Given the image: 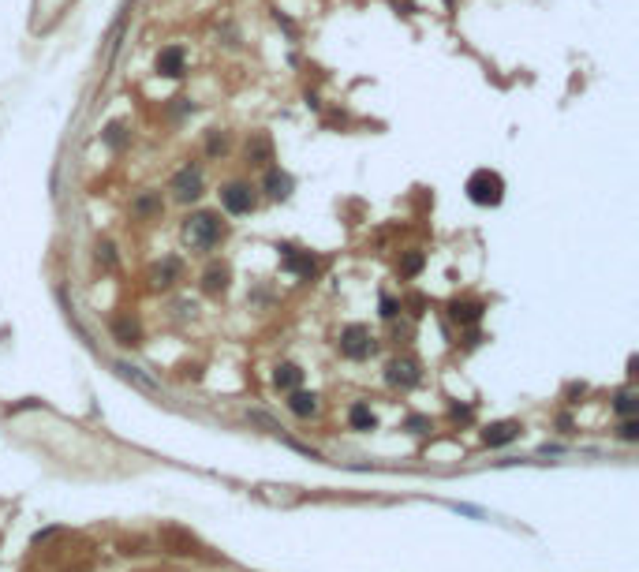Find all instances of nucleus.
<instances>
[{
    "label": "nucleus",
    "mask_w": 639,
    "mask_h": 572,
    "mask_svg": "<svg viewBox=\"0 0 639 572\" xmlns=\"http://www.w3.org/2000/svg\"><path fill=\"white\" fill-rule=\"evenodd\" d=\"M299 378H303V371L295 363H281L273 371V385H277V389H288L292 393V389H299Z\"/></svg>",
    "instance_id": "nucleus-18"
},
{
    "label": "nucleus",
    "mask_w": 639,
    "mask_h": 572,
    "mask_svg": "<svg viewBox=\"0 0 639 572\" xmlns=\"http://www.w3.org/2000/svg\"><path fill=\"white\" fill-rule=\"evenodd\" d=\"M483 303H479V299H452L449 303V318L452 322H460V326H475V322L479 318H483Z\"/></svg>",
    "instance_id": "nucleus-8"
},
{
    "label": "nucleus",
    "mask_w": 639,
    "mask_h": 572,
    "mask_svg": "<svg viewBox=\"0 0 639 572\" xmlns=\"http://www.w3.org/2000/svg\"><path fill=\"white\" fill-rule=\"evenodd\" d=\"M636 408H639V396L632 393V389H620L617 396H613V412L624 419V415H636Z\"/></svg>",
    "instance_id": "nucleus-21"
},
{
    "label": "nucleus",
    "mask_w": 639,
    "mask_h": 572,
    "mask_svg": "<svg viewBox=\"0 0 639 572\" xmlns=\"http://www.w3.org/2000/svg\"><path fill=\"white\" fill-rule=\"evenodd\" d=\"M340 352H344L348 359H367L370 352H374V337H370V329L359 326V322L344 326V333H340Z\"/></svg>",
    "instance_id": "nucleus-3"
},
{
    "label": "nucleus",
    "mask_w": 639,
    "mask_h": 572,
    "mask_svg": "<svg viewBox=\"0 0 639 572\" xmlns=\"http://www.w3.org/2000/svg\"><path fill=\"white\" fill-rule=\"evenodd\" d=\"M157 71H161V75H169V79L183 75V49H176V45H169V49H161V53H157Z\"/></svg>",
    "instance_id": "nucleus-13"
},
{
    "label": "nucleus",
    "mask_w": 639,
    "mask_h": 572,
    "mask_svg": "<svg viewBox=\"0 0 639 572\" xmlns=\"http://www.w3.org/2000/svg\"><path fill=\"white\" fill-rule=\"evenodd\" d=\"M228 281H232V270L221 266V262H213L210 270L202 273V292H206V296H221V292L228 288Z\"/></svg>",
    "instance_id": "nucleus-9"
},
{
    "label": "nucleus",
    "mask_w": 639,
    "mask_h": 572,
    "mask_svg": "<svg viewBox=\"0 0 639 572\" xmlns=\"http://www.w3.org/2000/svg\"><path fill=\"white\" fill-rule=\"evenodd\" d=\"M396 315H400V303L393 296H382V318H396Z\"/></svg>",
    "instance_id": "nucleus-26"
},
{
    "label": "nucleus",
    "mask_w": 639,
    "mask_h": 572,
    "mask_svg": "<svg viewBox=\"0 0 639 572\" xmlns=\"http://www.w3.org/2000/svg\"><path fill=\"white\" fill-rule=\"evenodd\" d=\"M116 371L127 378V382H135V385H142V389H157V385L150 382V378H146L142 371H138V367H131V363H116Z\"/></svg>",
    "instance_id": "nucleus-23"
},
{
    "label": "nucleus",
    "mask_w": 639,
    "mask_h": 572,
    "mask_svg": "<svg viewBox=\"0 0 639 572\" xmlns=\"http://www.w3.org/2000/svg\"><path fill=\"white\" fill-rule=\"evenodd\" d=\"M467 199L475 202V206H497V202L505 199V180L490 169H475L467 176Z\"/></svg>",
    "instance_id": "nucleus-1"
},
{
    "label": "nucleus",
    "mask_w": 639,
    "mask_h": 572,
    "mask_svg": "<svg viewBox=\"0 0 639 572\" xmlns=\"http://www.w3.org/2000/svg\"><path fill=\"white\" fill-rule=\"evenodd\" d=\"M407 427H411L415 434H423V430L430 427V419H426V415H411V419H407Z\"/></svg>",
    "instance_id": "nucleus-28"
},
{
    "label": "nucleus",
    "mask_w": 639,
    "mask_h": 572,
    "mask_svg": "<svg viewBox=\"0 0 639 572\" xmlns=\"http://www.w3.org/2000/svg\"><path fill=\"white\" fill-rule=\"evenodd\" d=\"M113 337H116V344H127V348L142 344V329H138V322H131V318H116Z\"/></svg>",
    "instance_id": "nucleus-15"
},
{
    "label": "nucleus",
    "mask_w": 639,
    "mask_h": 572,
    "mask_svg": "<svg viewBox=\"0 0 639 572\" xmlns=\"http://www.w3.org/2000/svg\"><path fill=\"white\" fill-rule=\"evenodd\" d=\"M247 161L251 165H266V161H273V142L266 135H254L251 142H247Z\"/></svg>",
    "instance_id": "nucleus-19"
},
{
    "label": "nucleus",
    "mask_w": 639,
    "mask_h": 572,
    "mask_svg": "<svg viewBox=\"0 0 639 572\" xmlns=\"http://www.w3.org/2000/svg\"><path fill=\"white\" fill-rule=\"evenodd\" d=\"M176 277H180V258H165V262H157L154 270H150L154 288H172Z\"/></svg>",
    "instance_id": "nucleus-12"
},
{
    "label": "nucleus",
    "mask_w": 639,
    "mask_h": 572,
    "mask_svg": "<svg viewBox=\"0 0 639 572\" xmlns=\"http://www.w3.org/2000/svg\"><path fill=\"white\" fill-rule=\"evenodd\" d=\"M281 251H284V266H288V270H295L299 277H314V270H318V258H314V255H299L288 243H284Z\"/></svg>",
    "instance_id": "nucleus-11"
},
{
    "label": "nucleus",
    "mask_w": 639,
    "mask_h": 572,
    "mask_svg": "<svg viewBox=\"0 0 639 572\" xmlns=\"http://www.w3.org/2000/svg\"><path fill=\"white\" fill-rule=\"evenodd\" d=\"M221 206H225L228 214H251V210H254V191H251V183H243V180L225 183V187H221Z\"/></svg>",
    "instance_id": "nucleus-5"
},
{
    "label": "nucleus",
    "mask_w": 639,
    "mask_h": 572,
    "mask_svg": "<svg viewBox=\"0 0 639 572\" xmlns=\"http://www.w3.org/2000/svg\"><path fill=\"white\" fill-rule=\"evenodd\" d=\"M221 236H225V225H221L213 214H191L183 221V239H187L191 247H198V251L213 247Z\"/></svg>",
    "instance_id": "nucleus-2"
},
{
    "label": "nucleus",
    "mask_w": 639,
    "mask_h": 572,
    "mask_svg": "<svg viewBox=\"0 0 639 572\" xmlns=\"http://www.w3.org/2000/svg\"><path fill=\"white\" fill-rule=\"evenodd\" d=\"M105 138H109V142H113V146H120V142H124V135H120V127H109V135H105Z\"/></svg>",
    "instance_id": "nucleus-29"
},
{
    "label": "nucleus",
    "mask_w": 639,
    "mask_h": 572,
    "mask_svg": "<svg viewBox=\"0 0 639 572\" xmlns=\"http://www.w3.org/2000/svg\"><path fill=\"white\" fill-rule=\"evenodd\" d=\"M557 427L564 430V434H572V419H568V415H561V419H557Z\"/></svg>",
    "instance_id": "nucleus-30"
},
{
    "label": "nucleus",
    "mask_w": 639,
    "mask_h": 572,
    "mask_svg": "<svg viewBox=\"0 0 639 572\" xmlns=\"http://www.w3.org/2000/svg\"><path fill=\"white\" fill-rule=\"evenodd\" d=\"M172 191H176L180 202H194L202 195V172L194 169V165H183V169L172 176Z\"/></svg>",
    "instance_id": "nucleus-6"
},
{
    "label": "nucleus",
    "mask_w": 639,
    "mask_h": 572,
    "mask_svg": "<svg viewBox=\"0 0 639 572\" xmlns=\"http://www.w3.org/2000/svg\"><path fill=\"white\" fill-rule=\"evenodd\" d=\"M520 423H516V419H501V423H490V427L483 430V441H486V445L490 449H494V445H508V441H516V438H520Z\"/></svg>",
    "instance_id": "nucleus-7"
},
{
    "label": "nucleus",
    "mask_w": 639,
    "mask_h": 572,
    "mask_svg": "<svg viewBox=\"0 0 639 572\" xmlns=\"http://www.w3.org/2000/svg\"><path fill=\"white\" fill-rule=\"evenodd\" d=\"M288 408H292V415H299V419H311V415L318 412V396H314V393H303V389H292Z\"/></svg>",
    "instance_id": "nucleus-17"
},
{
    "label": "nucleus",
    "mask_w": 639,
    "mask_h": 572,
    "mask_svg": "<svg viewBox=\"0 0 639 572\" xmlns=\"http://www.w3.org/2000/svg\"><path fill=\"white\" fill-rule=\"evenodd\" d=\"M161 542L169 546V553H180V557H187V553H198V542H194L187 531H180V528H165V531H161Z\"/></svg>",
    "instance_id": "nucleus-10"
},
{
    "label": "nucleus",
    "mask_w": 639,
    "mask_h": 572,
    "mask_svg": "<svg viewBox=\"0 0 639 572\" xmlns=\"http://www.w3.org/2000/svg\"><path fill=\"white\" fill-rule=\"evenodd\" d=\"M423 266H426V255H423V251H407V255L400 258V277L423 273Z\"/></svg>",
    "instance_id": "nucleus-22"
},
{
    "label": "nucleus",
    "mask_w": 639,
    "mask_h": 572,
    "mask_svg": "<svg viewBox=\"0 0 639 572\" xmlns=\"http://www.w3.org/2000/svg\"><path fill=\"white\" fill-rule=\"evenodd\" d=\"M161 195H157V191H142V195H138L135 202H131V214L135 217H142V221H150V217H161Z\"/></svg>",
    "instance_id": "nucleus-14"
},
{
    "label": "nucleus",
    "mask_w": 639,
    "mask_h": 572,
    "mask_svg": "<svg viewBox=\"0 0 639 572\" xmlns=\"http://www.w3.org/2000/svg\"><path fill=\"white\" fill-rule=\"evenodd\" d=\"M467 415H471V408H460V404L452 408V419H467Z\"/></svg>",
    "instance_id": "nucleus-31"
},
{
    "label": "nucleus",
    "mask_w": 639,
    "mask_h": 572,
    "mask_svg": "<svg viewBox=\"0 0 639 572\" xmlns=\"http://www.w3.org/2000/svg\"><path fill=\"white\" fill-rule=\"evenodd\" d=\"M266 195L270 199H288L292 195V176L281 169H270L266 172Z\"/></svg>",
    "instance_id": "nucleus-16"
},
{
    "label": "nucleus",
    "mask_w": 639,
    "mask_h": 572,
    "mask_svg": "<svg viewBox=\"0 0 639 572\" xmlns=\"http://www.w3.org/2000/svg\"><path fill=\"white\" fill-rule=\"evenodd\" d=\"M98 266H105V270H113V266H116V247L109 243V239H101V243H98Z\"/></svg>",
    "instance_id": "nucleus-25"
},
{
    "label": "nucleus",
    "mask_w": 639,
    "mask_h": 572,
    "mask_svg": "<svg viewBox=\"0 0 639 572\" xmlns=\"http://www.w3.org/2000/svg\"><path fill=\"white\" fill-rule=\"evenodd\" d=\"M228 150V138L225 135H210V154H225Z\"/></svg>",
    "instance_id": "nucleus-27"
},
{
    "label": "nucleus",
    "mask_w": 639,
    "mask_h": 572,
    "mask_svg": "<svg viewBox=\"0 0 639 572\" xmlns=\"http://www.w3.org/2000/svg\"><path fill=\"white\" fill-rule=\"evenodd\" d=\"M348 423H351V430H374L378 427V415L367 408V404H351L348 408Z\"/></svg>",
    "instance_id": "nucleus-20"
},
{
    "label": "nucleus",
    "mask_w": 639,
    "mask_h": 572,
    "mask_svg": "<svg viewBox=\"0 0 639 572\" xmlns=\"http://www.w3.org/2000/svg\"><path fill=\"white\" fill-rule=\"evenodd\" d=\"M419 378H423V367L411 356H400L385 367V382L396 385V389H411V385H419Z\"/></svg>",
    "instance_id": "nucleus-4"
},
{
    "label": "nucleus",
    "mask_w": 639,
    "mask_h": 572,
    "mask_svg": "<svg viewBox=\"0 0 639 572\" xmlns=\"http://www.w3.org/2000/svg\"><path fill=\"white\" fill-rule=\"evenodd\" d=\"M617 438L620 441H639V419H636V415H624V419H620Z\"/></svg>",
    "instance_id": "nucleus-24"
}]
</instances>
